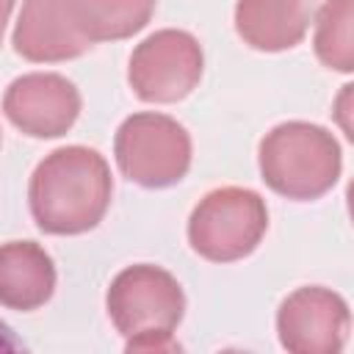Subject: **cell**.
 <instances>
[{
  "label": "cell",
  "instance_id": "14",
  "mask_svg": "<svg viewBox=\"0 0 354 354\" xmlns=\"http://www.w3.org/2000/svg\"><path fill=\"white\" fill-rule=\"evenodd\" d=\"M19 348H25V343L0 321V351H19Z\"/></svg>",
  "mask_w": 354,
  "mask_h": 354
},
{
  "label": "cell",
  "instance_id": "4",
  "mask_svg": "<svg viewBox=\"0 0 354 354\" xmlns=\"http://www.w3.org/2000/svg\"><path fill=\"white\" fill-rule=\"evenodd\" d=\"M268 227V210L254 191L218 188L210 191L191 213L188 238L194 252L207 260L230 263L246 257Z\"/></svg>",
  "mask_w": 354,
  "mask_h": 354
},
{
  "label": "cell",
  "instance_id": "1",
  "mask_svg": "<svg viewBox=\"0 0 354 354\" xmlns=\"http://www.w3.org/2000/svg\"><path fill=\"white\" fill-rule=\"evenodd\" d=\"M111 202V171L100 152L64 147L30 177V213L50 235H77L100 224Z\"/></svg>",
  "mask_w": 354,
  "mask_h": 354
},
{
  "label": "cell",
  "instance_id": "15",
  "mask_svg": "<svg viewBox=\"0 0 354 354\" xmlns=\"http://www.w3.org/2000/svg\"><path fill=\"white\" fill-rule=\"evenodd\" d=\"M14 8V0H0V36H3V28H6V19Z\"/></svg>",
  "mask_w": 354,
  "mask_h": 354
},
{
  "label": "cell",
  "instance_id": "5",
  "mask_svg": "<svg viewBox=\"0 0 354 354\" xmlns=\"http://www.w3.org/2000/svg\"><path fill=\"white\" fill-rule=\"evenodd\" d=\"M116 160L127 180L163 188L188 171L191 141L185 130L160 113H136L122 122L116 133Z\"/></svg>",
  "mask_w": 354,
  "mask_h": 354
},
{
  "label": "cell",
  "instance_id": "3",
  "mask_svg": "<svg viewBox=\"0 0 354 354\" xmlns=\"http://www.w3.org/2000/svg\"><path fill=\"white\" fill-rule=\"evenodd\" d=\"M260 171L277 194L290 199H315L335 185L340 149L324 127L288 122L263 138Z\"/></svg>",
  "mask_w": 354,
  "mask_h": 354
},
{
  "label": "cell",
  "instance_id": "11",
  "mask_svg": "<svg viewBox=\"0 0 354 354\" xmlns=\"http://www.w3.org/2000/svg\"><path fill=\"white\" fill-rule=\"evenodd\" d=\"M313 0H238L235 25L243 41L257 50H285L301 41Z\"/></svg>",
  "mask_w": 354,
  "mask_h": 354
},
{
  "label": "cell",
  "instance_id": "12",
  "mask_svg": "<svg viewBox=\"0 0 354 354\" xmlns=\"http://www.w3.org/2000/svg\"><path fill=\"white\" fill-rule=\"evenodd\" d=\"M80 33L94 44L102 39H124L147 25L155 0H66Z\"/></svg>",
  "mask_w": 354,
  "mask_h": 354
},
{
  "label": "cell",
  "instance_id": "7",
  "mask_svg": "<svg viewBox=\"0 0 354 354\" xmlns=\"http://www.w3.org/2000/svg\"><path fill=\"white\" fill-rule=\"evenodd\" d=\"M279 343L296 354L340 351L348 335L346 301L324 288H301L290 293L277 315Z\"/></svg>",
  "mask_w": 354,
  "mask_h": 354
},
{
  "label": "cell",
  "instance_id": "6",
  "mask_svg": "<svg viewBox=\"0 0 354 354\" xmlns=\"http://www.w3.org/2000/svg\"><path fill=\"white\" fill-rule=\"evenodd\" d=\"M202 75V50L183 30H160L130 58V86L147 102H174L191 94Z\"/></svg>",
  "mask_w": 354,
  "mask_h": 354
},
{
  "label": "cell",
  "instance_id": "9",
  "mask_svg": "<svg viewBox=\"0 0 354 354\" xmlns=\"http://www.w3.org/2000/svg\"><path fill=\"white\" fill-rule=\"evenodd\" d=\"M91 41L80 33L66 0H25L14 30V50L28 61H64L86 53Z\"/></svg>",
  "mask_w": 354,
  "mask_h": 354
},
{
  "label": "cell",
  "instance_id": "2",
  "mask_svg": "<svg viewBox=\"0 0 354 354\" xmlns=\"http://www.w3.org/2000/svg\"><path fill=\"white\" fill-rule=\"evenodd\" d=\"M185 299L180 282L158 266H130L108 288V315L127 351H171Z\"/></svg>",
  "mask_w": 354,
  "mask_h": 354
},
{
  "label": "cell",
  "instance_id": "10",
  "mask_svg": "<svg viewBox=\"0 0 354 354\" xmlns=\"http://www.w3.org/2000/svg\"><path fill=\"white\" fill-rule=\"evenodd\" d=\"M55 288L50 254L33 241H11L0 246V304L11 310L41 307Z\"/></svg>",
  "mask_w": 354,
  "mask_h": 354
},
{
  "label": "cell",
  "instance_id": "13",
  "mask_svg": "<svg viewBox=\"0 0 354 354\" xmlns=\"http://www.w3.org/2000/svg\"><path fill=\"white\" fill-rule=\"evenodd\" d=\"M315 53L329 69H351V0H329L321 8Z\"/></svg>",
  "mask_w": 354,
  "mask_h": 354
},
{
  "label": "cell",
  "instance_id": "8",
  "mask_svg": "<svg viewBox=\"0 0 354 354\" xmlns=\"http://www.w3.org/2000/svg\"><path fill=\"white\" fill-rule=\"evenodd\" d=\"M3 105L19 130L36 138H53L72 127L80 97L61 75H25L8 86Z\"/></svg>",
  "mask_w": 354,
  "mask_h": 354
}]
</instances>
